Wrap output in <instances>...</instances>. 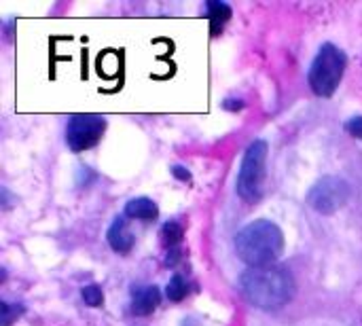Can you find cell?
Returning <instances> with one entry per match:
<instances>
[{
	"mask_svg": "<svg viewBox=\"0 0 362 326\" xmlns=\"http://www.w3.org/2000/svg\"><path fill=\"white\" fill-rule=\"evenodd\" d=\"M106 130V119L100 114H74L66 126V144L72 153H83L96 146Z\"/></svg>",
	"mask_w": 362,
	"mask_h": 326,
	"instance_id": "6",
	"label": "cell"
},
{
	"mask_svg": "<svg viewBox=\"0 0 362 326\" xmlns=\"http://www.w3.org/2000/svg\"><path fill=\"white\" fill-rule=\"evenodd\" d=\"M239 293L259 309H279L295 295V280L286 267H250L239 275Z\"/></svg>",
	"mask_w": 362,
	"mask_h": 326,
	"instance_id": "1",
	"label": "cell"
},
{
	"mask_svg": "<svg viewBox=\"0 0 362 326\" xmlns=\"http://www.w3.org/2000/svg\"><path fill=\"white\" fill-rule=\"evenodd\" d=\"M345 66H347V58L339 47L331 43L322 45L318 55L311 62L309 76H307L311 92L320 98H331L341 83Z\"/></svg>",
	"mask_w": 362,
	"mask_h": 326,
	"instance_id": "3",
	"label": "cell"
},
{
	"mask_svg": "<svg viewBox=\"0 0 362 326\" xmlns=\"http://www.w3.org/2000/svg\"><path fill=\"white\" fill-rule=\"evenodd\" d=\"M352 197V187L339 178V176H325L318 180L309 193H307V203L320 214H335L339 208H343Z\"/></svg>",
	"mask_w": 362,
	"mask_h": 326,
	"instance_id": "5",
	"label": "cell"
},
{
	"mask_svg": "<svg viewBox=\"0 0 362 326\" xmlns=\"http://www.w3.org/2000/svg\"><path fill=\"white\" fill-rule=\"evenodd\" d=\"M126 216L136 221H155L159 216V208L148 197H136L126 203Z\"/></svg>",
	"mask_w": 362,
	"mask_h": 326,
	"instance_id": "9",
	"label": "cell"
},
{
	"mask_svg": "<svg viewBox=\"0 0 362 326\" xmlns=\"http://www.w3.org/2000/svg\"><path fill=\"white\" fill-rule=\"evenodd\" d=\"M106 239L110 243V248L119 255H128L132 252L134 243H136V237L132 235V231L128 229V221L123 216H117L106 233Z\"/></svg>",
	"mask_w": 362,
	"mask_h": 326,
	"instance_id": "7",
	"label": "cell"
},
{
	"mask_svg": "<svg viewBox=\"0 0 362 326\" xmlns=\"http://www.w3.org/2000/svg\"><path fill=\"white\" fill-rule=\"evenodd\" d=\"M345 132H347L350 136L358 138V140H362V117L350 119L347 123H345Z\"/></svg>",
	"mask_w": 362,
	"mask_h": 326,
	"instance_id": "15",
	"label": "cell"
},
{
	"mask_svg": "<svg viewBox=\"0 0 362 326\" xmlns=\"http://www.w3.org/2000/svg\"><path fill=\"white\" fill-rule=\"evenodd\" d=\"M267 142L255 140L241 159L239 174H237V193L246 201H257L263 195L265 182V163H267Z\"/></svg>",
	"mask_w": 362,
	"mask_h": 326,
	"instance_id": "4",
	"label": "cell"
},
{
	"mask_svg": "<svg viewBox=\"0 0 362 326\" xmlns=\"http://www.w3.org/2000/svg\"><path fill=\"white\" fill-rule=\"evenodd\" d=\"M166 295L170 301H182L187 295H189V284L184 282L182 275H174L170 282H168V289H166Z\"/></svg>",
	"mask_w": 362,
	"mask_h": 326,
	"instance_id": "12",
	"label": "cell"
},
{
	"mask_svg": "<svg viewBox=\"0 0 362 326\" xmlns=\"http://www.w3.org/2000/svg\"><path fill=\"white\" fill-rule=\"evenodd\" d=\"M161 237H164V243H166V246L174 248V246H178V243L182 241V237H184V229H182V225L176 223V221H168L164 227H161Z\"/></svg>",
	"mask_w": 362,
	"mask_h": 326,
	"instance_id": "11",
	"label": "cell"
},
{
	"mask_svg": "<svg viewBox=\"0 0 362 326\" xmlns=\"http://www.w3.org/2000/svg\"><path fill=\"white\" fill-rule=\"evenodd\" d=\"M172 174L178 178V180H182V182H187V180H191V174H189V170H184L182 166H174L172 168Z\"/></svg>",
	"mask_w": 362,
	"mask_h": 326,
	"instance_id": "17",
	"label": "cell"
},
{
	"mask_svg": "<svg viewBox=\"0 0 362 326\" xmlns=\"http://www.w3.org/2000/svg\"><path fill=\"white\" fill-rule=\"evenodd\" d=\"M223 108L235 112V110H241V108H244V102H241V100H225V102H223Z\"/></svg>",
	"mask_w": 362,
	"mask_h": 326,
	"instance_id": "16",
	"label": "cell"
},
{
	"mask_svg": "<svg viewBox=\"0 0 362 326\" xmlns=\"http://www.w3.org/2000/svg\"><path fill=\"white\" fill-rule=\"evenodd\" d=\"M80 295H83V299L89 307H102L104 305V293H102V286H98V284H89V286H85L83 291H80Z\"/></svg>",
	"mask_w": 362,
	"mask_h": 326,
	"instance_id": "13",
	"label": "cell"
},
{
	"mask_svg": "<svg viewBox=\"0 0 362 326\" xmlns=\"http://www.w3.org/2000/svg\"><path fill=\"white\" fill-rule=\"evenodd\" d=\"M235 250L248 267L275 265L284 250V233L271 221H255L235 235Z\"/></svg>",
	"mask_w": 362,
	"mask_h": 326,
	"instance_id": "2",
	"label": "cell"
},
{
	"mask_svg": "<svg viewBox=\"0 0 362 326\" xmlns=\"http://www.w3.org/2000/svg\"><path fill=\"white\" fill-rule=\"evenodd\" d=\"M0 311H3V326H11L21 314H24V305H13V303H7V301H3L0 303Z\"/></svg>",
	"mask_w": 362,
	"mask_h": 326,
	"instance_id": "14",
	"label": "cell"
},
{
	"mask_svg": "<svg viewBox=\"0 0 362 326\" xmlns=\"http://www.w3.org/2000/svg\"><path fill=\"white\" fill-rule=\"evenodd\" d=\"M161 303V291L157 286H138L132 291V311L136 316L153 314Z\"/></svg>",
	"mask_w": 362,
	"mask_h": 326,
	"instance_id": "8",
	"label": "cell"
},
{
	"mask_svg": "<svg viewBox=\"0 0 362 326\" xmlns=\"http://www.w3.org/2000/svg\"><path fill=\"white\" fill-rule=\"evenodd\" d=\"M206 9H208V19H210V34L218 36L223 26L231 19V7L227 3H221V0H210Z\"/></svg>",
	"mask_w": 362,
	"mask_h": 326,
	"instance_id": "10",
	"label": "cell"
}]
</instances>
